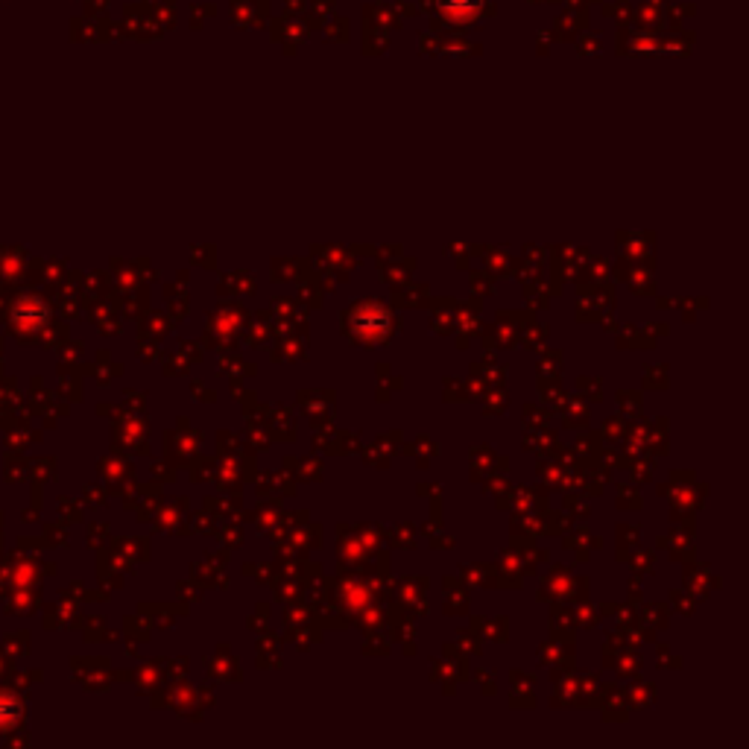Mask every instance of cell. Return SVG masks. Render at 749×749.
Instances as JSON below:
<instances>
[{
    "label": "cell",
    "instance_id": "7a4b0ae2",
    "mask_svg": "<svg viewBox=\"0 0 749 749\" xmlns=\"http://www.w3.org/2000/svg\"><path fill=\"white\" fill-rule=\"evenodd\" d=\"M21 714H24L21 700L15 694H9V691H0V732L15 729V723L21 720Z\"/></svg>",
    "mask_w": 749,
    "mask_h": 749
},
{
    "label": "cell",
    "instance_id": "6da1fadb",
    "mask_svg": "<svg viewBox=\"0 0 749 749\" xmlns=\"http://www.w3.org/2000/svg\"><path fill=\"white\" fill-rule=\"evenodd\" d=\"M12 322L21 328V331H39L47 325V319H50V308L41 302L39 296H21L15 305H12Z\"/></svg>",
    "mask_w": 749,
    "mask_h": 749
}]
</instances>
